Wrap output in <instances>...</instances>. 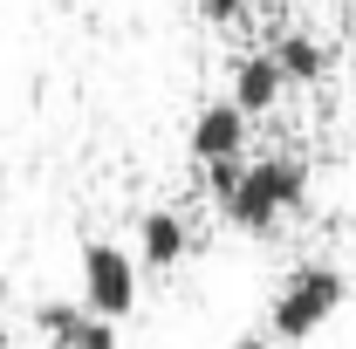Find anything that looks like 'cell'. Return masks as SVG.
<instances>
[{
	"mask_svg": "<svg viewBox=\"0 0 356 349\" xmlns=\"http://www.w3.org/2000/svg\"><path fill=\"white\" fill-rule=\"evenodd\" d=\"M206 192H213V206L233 233H281L288 219L309 206V158L302 151H261V158H240V165H220V172H206Z\"/></svg>",
	"mask_w": 356,
	"mask_h": 349,
	"instance_id": "obj_1",
	"label": "cell"
},
{
	"mask_svg": "<svg viewBox=\"0 0 356 349\" xmlns=\"http://www.w3.org/2000/svg\"><path fill=\"white\" fill-rule=\"evenodd\" d=\"M89 349H117V329H103V336H96V343H89Z\"/></svg>",
	"mask_w": 356,
	"mask_h": 349,
	"instance_id": "obj_10",
	"label": "cell"
},
{
	"mask_svg": "<svg viewBox=\"0 0 356 349\" xmlns=\"http://www.w3.org/2000/svg\"><path fill=\"white\" fill-rule=\"evenodd\" d=\"M137 267H151V274H172L185 254H192V219L178 213V206H151V213L137 219Z\"/></svg>",
	"mask_w": 356,
	"mask_h": 349,
	"instance_id": "obj_6",
	"label": "cell"
},
{
	"mask_svg": "<svg viewBox=\"0 0 356 349\" xmlns=\"http://www.w3.org/2000/svg\"><path fill=\"white\" fill-rule=\"evenodd\" d=\"M0 349H7V329H0Z\"/></svg>",
	"mask_w": 356,
	"mask_h": 349,
	"instance_id": "obj_11",
	"label": "cell"
},
{
	"mask_svg": "<svg viewBox=\"0 0 356 349\" xmlns=\"http://www.w3.org/2000/svg\"><path fill=\"white\" fill-rule=\"evenodd\" d=\"M281 89H288V76H281V62L267 55V48H247V55H233V76H226V96H233V110L254 124V117H267L274 103H281Z\"/></svg>",
	"mask_w": 356,
	"mask_h": 349,
	"instance_id": "obj_5",
	"label": "cell"
},
{
	"mask_svg": "<svg viewBox=\"0 0 356 349\" xmlns=\"http://www.w3.org/2000/svg\"><path fill=\"white\" fill-rule=\"evenodd\" d=\"M247 137H254V124L233 110V96H213V103H199L185 144H192V165L199 172H220V165H240L247 158Z\"/></svg>",
	"mask_w": 356,
	"mask_h": 349,
	"instance_id": "obj_4",
	"label": "cell"
},
{
	"mask_svg": "<svg viewBox=\"0 0 356 349\" xmlns=\"http://www.w3.org/2000/svg\"><path fill=\"white\" fill-rule=\"evenodd\" d=\"M226 349H274V343H267V336H233Z\"/></svg>",
	"mask_w": 356,
	"mask_h": 349,
	"instance_id": "obj_9",
	"label": "cell"
},
{
	"mask_svg": "<svg viewBox=\"0 0 356 349\" xmlns=\"http://www.w3.org/2000/svg\"><path fill=\"white\" fill-rule=\"evenodd\" d=\"M350 302V274L329 261V254H309L281 274V288L267 295V336L274 343H309L315 329Z\"/></svg>",
	"mask_w": 356,
	"mask_h": 349,
	"instance_id": "obj_2",
	"label": "cell"
},
{
	"mask_svg": "<svg viewBox=\"0 0 356 349\" xmlns=\"http://www.w3.org/2000/svg\"><path fill=\"white\" fill-rule=\"evenodd\" d=\"M267 55L281 62L288 89H295V83H322V76H329V42H322V35H309V28L274 35V42H267Z\"/></svg>",
	"mask_w": 356,
	"mask_h": 349,
	"instance_id": "obj_7",
	"label": "cell"
},
{
	"mask_svg": "<svg viewBox=\"0 0 356 349\" xmlns=\"http://www.w3.org/2000/svg\"><path fill=\"white\" fill-rule=\"evenodd\" d=\"M192 7H199V21L233 28V21H247V7H254V0H192Z\"/></svg>",
	"mask_w": 356,
	"mask_h": 349,
	"instance_id": "obj_8",
	"label": "cell"
},
{
	"mask_svg": "<svg viewBox=\"0 0 356 349\" xmlns=\"http://www.w3.org/2000/svg\"><path fill=\"white\" fill-rule=\"evenodd\" d=\"M76 274H83V308L96 315V322H124L137 308V288H144V267H137V254L124 247V240H83V254H76Z\"/></svg>",
	"mask_w": 356,
	"mask_h": 349,
	"instance_id": "obj_3",
	"label": "cell"
}]
</instances>
